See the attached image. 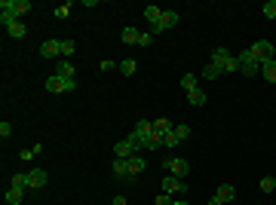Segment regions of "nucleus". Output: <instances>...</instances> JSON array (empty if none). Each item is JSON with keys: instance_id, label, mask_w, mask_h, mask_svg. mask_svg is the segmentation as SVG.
<instances>
[{"instance_id": "f257e3e1", "label": "nucleus", "mask_w": 276, "mask_h": 205, "mask_svg": "<svg viewBox=\"0 0 276 205\" xmlns=\"http://www.w3.org/2000/svg\"><path fill=\"white\" fill-rule=\"evenodd\" d=\"M209 65H215L221 73H230V70H239V62L233 59V55L224 49V46H218L215 52H212V59H209Z\"/></svg>"}, {"instance_id": "f03ea898", "label": "nucleus", "mask_w": 276, "mask_h": 205, "mask_svg": "<svg viewBox=\"0 0 276 205\" xmlns=\"http://www.w3.org/2000/svg\"><path fill=\"white\" fill-rule=\"evenodd\" d=\"M160 190H163L166 196H172V199H181L184 193H187V181H181V178H175V175H166V178L160 181Z\"/></svg>"}, {"instance_id": "7ed1b4c3", "label": "nucleus", "mask_w": 276, "mask_h": 205, "mask_svg": "<svg viewBox=\"0 0 276 205\" xmlns=\"http://www.w3.org/2000/svg\"><path fill=\"white\" fill-rule=\"evenodd\" d=\"M249 52L258 59V65H267V62H273V59H276V49H273V43H270V40H255Z\"/></svg>"}, {"instance_id": "20e7f679", "label": "nucleus", "mask_w": 276, "mask_h": 205, "mask_svg": "<svg viewBox=\"0 0 276 205\" xmlns=\"http://www.w3.org/2000/svg\"><path fill=\"white\" fill-rule=\"evenodd\" d=\"M236 62H239V73H243V77H255V73H261V65H258V59H255L249 49L239 52Z\"/></svg>"}, {"instance_id": "39448f33", "label": "nucleus", "mask_w": 276, "mask_h": 205, "mask_svg": "<svg viewBox=\"0 0 276 205\" xmlns=\"http://www.w3.org/2000/svg\"><path fill=\"white\" fill-rule=\"evenodd\" d=\"M163 165H166V172L175 175V178H187V172H190V162L181 159V156H166Z\"/></svg>"}, {"instance_id": "423d86ee", "label": "nucleus", "mask_w": 276, "mask_h": 205, "mask_svg": "<svg viewBox=\"0 0 276 205\" xmlns=\"http://www.w3.org/2000/svg\"><path fill=\"white\" fill-rule=\"evenodd\" d=\"M77 89V80H65V77H59V73H52V77L46 80V92H74Z\"/></svg>"}, {"instance_id": "0eeeda50", "label": "nucleus", "mask_w": 276, "mask_h": 205, "mask_svg": "<svg viewBox=\"0 0 276 205\" xmlns=\"http://www.w3.org/2000/svg\"><path fill=\"white\" fill-rule=\"evenodd\" d=\"M236 199V190L230 187V184H221V187L215 190V196L209 199V205H227V202H233Z\"/></svg>"}, {"instance_id": "6e6552de", "label": "nucleus", "mask_w": 276, "mask_h": 205, "mask_svg": "<svg viewBox=\"0 0 276 205\" xmlns=\"http://www.w3.org/2000/svg\"><path fill=\"white\" fill-rule=\"evenodd\" d=\"M0 9L9 12L12 18H18V15H25V12L31 9V3H28V0H3V3H0Z\"/></svg>"}, {"instance_id": "1a4fd4ad", "label": "nucleus", "mask_w": 276, "mask_h": 205, "mask_svg": "<svg viewBox=\"0 0 276 205\" xmlns=\"http://www.w3.org/2000/svg\"><path fill=\"white\" fill-rule=\"evenodd\" d=\"M178 25V12L175 9H163V18H160V25H154V34H163V31H169Z\"/></svg>"}, {"instance_id": "9d476101", "label": "nucleus", "mask_w": 276, "mask_h": 205, "mask_svg": "<svg viewBox=\"0 0 276 205\" xmlns=\"http://www.w3.org/2000/svg\"><path fill=\"white\" fill-rule=\"evenodd\" d=\"M40 55L43 59H59L62 55V40H43L40 43Z\"/></svg>"}, {"instance_id": "9b49d317", "label": "nucleus", "mask_w": 276, "mask_h": 205, "mask_svg": "<svg viewBox=\"0 0 276 205\" xmlns=\"http://www.w3.org/2000/svg\"><path fill=\"white\" fill-rule=\"evenodd\" d=\"M55 73H59V77H65V80H77V73H74V65H71L68 59H59V62H55Z\"/></svg>"}, {"instance_id": "f8f14e48", "label": "nucleus", "mask_w": 276, "mask_h": 205, "mask_svg": "<svg viewBox=\"0 0 276 205\" xmlns=\"http://www.w3.org/2000/svg\"><path fill=\"white\" fill-rule=\"evenodd\" d=\"M43 184H46V172H43V169H31V172H28V187H31V190H40Z\"/></svg>"}, {"instance_id": "ddd939ff", "label": "nucleus", "mask_w": 276, "mask_h": 205, "mask_svg": "<svg viewBox=\"0 0 276 205\" xmlns=\"http://www.w3.org/2000/svg\"><path fill=\"white\" fill-rule=\"evenodd\" d=\"M129 156H135L132 144H129L126 138H123V141H117V144H114V159H129Z\"/></svg>"}, {"instance_id": "4468645a", "label": "nucleus", "mask_w": 276, "mask_h": 205, "mask_svg": "<svg viewBox=\"0 0 276 205\" xmlns=\"http://www.w3.org/2000/svg\"><path fill=\"white\" fill-rule=\"evenodd\" d=\"M132 132H135V135H138L141 141H147V138L154 135V123H151V120H138V123H135V129H132Z\"/></svg>"}, {"instance_id": "2eb2a0df", "label": "nucleus", "mask_w": 276, "mask_h": 205, "mask_svg": "<svg viewBox=\"0 0 276 205\" xmlns=\"http://www.w3.org/2000/svg\"><path fill=\"white\" fill-rule=\"evenodd\" d=\"M25 187H6V205H22Z\"/></svg>"}, {"instance_id": "dca6fc26", "label": "nucleus", "mask_w": 276, "mask_h": 205, "mask_svg": "<svg viewBox=\"0 0 276 205\" xmlns=\"http://www.w3.org/2000/svg\"><path fill=\"white\" fill-rule=\"evenodd\" d=\"M126 165H129V175H141L147 162H144V156H129V159H126Z\"/></svg>"}, {"instance_id": "f3484780", "label": "nucleus", "mask_w": 276, "mask_h": 205, "mask_svg": "<svg viewBox=\"0 0 276 205\" xmlns=\"http://www.w3.org/2000/svg\"><path fill=\"white\" fill-rule=\"evenodd\" d=\"M117 70L123 73V77H132V73L138 70V62H135V59H123V62L117 65Z\"/></svg>"}, {"instance_id": "a211bd4d", "label": "nucleus", "mask_w": 276, "mask_h": 205, "mask_svg": "<svg viewBox=\"0 0 276 205\" xmlns=\"http://www.w3.org/2000/svg\"><path fill=\"white\" fill-rule=\"evenodd\" d=\"M169 132H172V123H169V120H163V117H160V120H154V135L166 138Z\"/></svg>"}, {"instance_id": "6ab92c4d", "label": "nucleus", "mask_w": 276, "mask_h": 205, "mask_svg": "<svg viewBox=\"0 0 276 205\" xmlns=\"http://www.w3.org/2000/svg\"><path fill=\"white\" fill-rule=\"evenodd\" d=\"M187 104H193V107H202V104H206V92H202V89H193V92H187Z\"/></svg>"}, {"instance_id": "aec40b11", "label": "nucleus", "mask_w": 276, "mask_h": 205, "mask_svg": "<svg viewBox=\"0 0 276 205\" xmlns=\"http://www.w3.org/2000/svg\"><path fill=\"white\" fill-rule=\"evenodd\" d=\"M144 18L151 25H160V18H163V9L160 6H144Z\"/></svg>"}, {"instance_id": "412c9836", "label": "nucleus", "mask_w": 276, "mask_h": 205, "mask_svg": "<svg viewBox=\"0 0 276 205\" xmlns=\"http://www.w3.org/2000/svg\"><path fill=\"white\" fill-rule=\"evenodd\" d=\"M6 34H9V37H12V40H22V37H25V34H28V28H25V25H22V22H12V25H9V28H6Z\"/></svg>"}, {"instance_id": "4be33fe9", "label": "nucleus", "mask_w": 276, "mask_h": 205, "mask_svg": "<svg viewBox=\"0 0 276 205\" xmlns=\"http://www.w3.org/2000/svg\"><path fill=\"white\" fill-rule=\"evenodd\" d=\"M110 172H114L117 178H129V165H126V159H114V162H110Z\"/></svg>"}, {"instance_id": "5701e85b", "label": "nucleus", "mask_w": 276, "mask_h": 205, "mask_svg": "<svg viewBox=\"0 0 276 205\" xmlns=\"http://www.w3.org/2000/svg\"><path fill=\"white\" fill-rule=\"evenodd\" d=\"M138 37H141V34H138L135 28H123V34H120V40H123L126 46H132V43H138Z\"/></svg>"}, {"instance_id": "b1692460", "label": "nucleus", "mask_w": 276, "mask_h": 205, "mask_svg": "<svg viewBox=\"0 0 276 205\" xmlns=\"http://www.w3.org/2000/svg\"><path fill=\"white\" fill-rule=\"evenodd\" d=\"M261 73H264V80L276 83V59H273V62H267V65H261Z\"/></svg>"}, {"instance_id": "393cba45", "label": "nucleus", "mask_w": 276, "mask_h": 205, "mask_svg": "<svg viewBox=\"0 0 276 205\" xmlns=\"http://www.w3.org/2000/svg\"><path fill=\"white\" fill-rule=\"evenodd\" d=\"M181 89H184V92H193V89H199V83H196V77H193V73H184V77H181Z\"/></svg>"}, {"instance_id": "a878e982", "label": "nucleus", "mask_w": 276, "mask_h": 205, "mask_svg": "<svg viewBox=\"0 0 276 205\" xmlns=\"http://www.w3.org/2000/svg\"><path fill=\"white\" fill-rule=\"evenodd\" d=\"M9 187H28V175H22V172H15V175L9 178Z\"/></svg>"}, {"instance_id": "bb28decb", "label": "nucleus", "mask_w": 276, "mask_h": 205, "mask_svg": "<svg viewBox=\"0 0 276 205\" xmlns=\"http://www.w3.org/2000/svg\"><path fill=\"white\" fill-rule=\"evenodd\" d=\"M181 144V138H178V132H175V126H172V132L163 138V147H178Z\"/></svg>"}, {"instance_id": "cd10ccee", "label": "nucleus", "mask_w": 276, "mask_h": 205, "mask_svg": "<svg viewBox=\"0 0 276 205\" xmlns=\"http://www.w3.org/2000/svg\"><path fill=\"white\" fill-rule=\"evenodd\" d=\"M160 147H163V138L160 135H151V138L144 141V150H160Z\"/></svg>"}, {"instance_id": "c85d7f7f", "label": "nucleus", "mask_w": 276, "mask_h": 205, "mask_svg": "<svg viewBox=\"0 0 276 205\" xmlns=\"http://www.w3.org/2000/svg\"><path fill=\"white\" fill-rule=\"evenodd\" d=\"M71 9H74V3L68 0V3H62L59 9H55V18H68V15H71Z\"/></svg>"}, {"instance_id": "c756f323", "label": "nucleus", "mask_w": 276, "mask_h": 205, "mask_svg": "<svg viewBox=\"0 0 276 205\" xmlns=\"http://www.w3.org/2000/svg\"><path fill=\"white\" fill-rule=\"evenodd\" d=\"M202 77H206V80H215V77H221V70H218L215 65H206V68H202Z\"/></svg>"}, {"instance_id": "7c9ffc66", "label": "nucleus", "mask_w": 276, "mask_h": 205, "mask_svg": "<svg viewBox=\"0 0 276 205\" xmlns=\"http://www.w3.org/2000/svg\"><path fill=\"white\" fill-rule=\"evenodd\" d=\"M273 187H276V178H270V175L261 178V190H264V193H273Z\"/></svg>"}, {"instance_id": "2f4dec72", "label": "nucleus", "mask_w": 276, "mask_h": 205, "mask_svg": "<svg viewBox=\"0 0 276 205\" xmlns=\"http://www.w3.org/2000/svg\"><path fill=\"white\" fill-rule=\"evenodd\" d=\"M261 9H264V15H267V18H276V0H267Z\"/></svg>"}, {"instance_id": "473e14b6", "label": "nucleus", "mask_w": 276, "mask_h": 205, "mask_svg": "<svg viewBox=\"0 0 276 205\" xmlns=\"http://www.w3.org/2000/svg\"><path fill=\"white\" fill-rule=\"evenodd\" d=\"M74 49H77L74 40H62V55H74Z\"/></svg>"}, {"instance_id": "72a5a7b5", "label": "nucleus", "mask_w": 276, "mask_h": 205, "mask_svg": "<svg viewBox=\"0 0 276 205\" xmlns=\"http://www.w3.org/2000/svg\"><path fill=\"white\" fill-rule=\"evenodd\" d=\"M9 135H12V126L3 120V123H0V138H9Z\"/></svg>"}, {"instance_id": "f704fd0d", "label": "nucleus", "mask_w": 276, "mask_h": 205, "mask_svg": "<svg viewBox=\"0 0 276 205\" xmlns=\"http://www.w3.org/2000/svg\"><path fill=\"white\" fill-rule=\"evenodd\" d=\"M172 202H175V199H172V196H166V193H160V196L154 199V205H172Z\"/></svg>"}, {"instance_id": "c9c22d12", "label": "nucleus", "mask_w": 276, "mask_h": 205, "mask_svg": "<svg viewBox=\"0 0 276 205\" xmlns=\"http://www.w3.org/2000/svg\"><path fill=\"white\" fill-rule=\"evenodd\" d=\"M154 43V34H141L138 37V46H151Z\"/></svg>"}, {"instance_id": "e433bc0d", "label": "nucleus", "mask_w": 276, "mask_h": 205, "mask_svg": "<svg viewBox=\"0 0 276 205\" xmlns=\"http://www.w3.org/2000/svg\"><path fill=\"white\" fill-rule=\"evenodd\" d=\"M101 70H104V73H110V70H117V62H110V59H104V62H101Z\"/></svg>"}, {"instance_id": "4c0bfd02", "label": "nucleus", "mask_w": 276, "mask_h": 205, "mask_svg": "<svg viewBox=\"0 0 276 205\" xmlns=\"http://www.w3.org/2000/svg\"><path fill=\"white\" fill-rule=\"evenodd\" d=\"M37 153H34V147H31V150H22V153H18V159H34Z\"/></svg>"}, {"instance_id": "58836bf2", "label": "nucleus", "mask_w": 276, "mask_h": 205, "mask_svg": "<svg viewBox=\"0 0 276 205\" xmlns=\"http://www.w3.org/2000/svg\"><path fill=\"white\" fill-rule=\"evenodd\" d=\"M110 205H129V202H126V196H114V202H110Z\"/></svg>"}, {"instance_id": "ea45409f", "label": "nucleus", "mask_w": 276, "mask_h": 205, "mask_svg": "<svg viewBox=\"0 0 276 205\" xmlns=\"http://www.w3.org/2000/svg\"><path fill=\"white\" fill-rule=\"evenodd\" d=\"M172 205H190V202H184V199H175V202H172Z\"/></svg>"}]
</instances>
